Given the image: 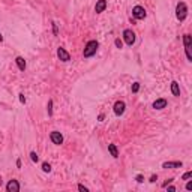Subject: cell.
Wrapping results in <instances>:
<instances>
[{
  "mask_svg": "<svg viewBox=\"0 0 192 192\" xmlns=\"http://www.w3.org/2000/svg\"><path fill=\"white\" fill-rule=\"evenodd\" d=\"M132 15H134L135 20H144V18L147 17V12H146V9H144L143 6L137 5V6L132 8Z\"/></svg>",
  "mask_w": 192,
  "mask_h": 192,
  "instance_id": "obj_4",
  "label": "cell"
},
{
  "mask_svg": "<svg viewBox=\"0 0 192 192\" xmlns=\"http://www.w3.org/2000/svg\"><path fill=\"white\" fill-rule=\"evenodd\" d=\"M114 45L117 47V48H122V47H123V41H122L120 38H117V39L114 41Z\"/></svg>",
  "mask_w": 192,
  "mask_h": 192,
  "instance_id": "obj_20",
  "label": "cell"
},
{
  "mask_svg": "<svg viewBox=\"0 0 192 192\" xmlns=\"http://www.w3.org/2000/svg\"><path fill=\"white\" fill-rule=\"evenodd\" d=\"M20 189H21V186H20L18 180H15V179L9 180L8 185H6V191L8 192H20Z\"/></svg>",
  "mask_w": 192,
  "mask_h": 192,
  "instance_id": "obj_8",
  "label": "cell"
},
{
  "mask_svg": "<svg viewBox=\"0 0 192 192\" xmlns=\"http://www.w3.org/2000/svg\"><path fill=\"white\" fill-rule=\"evenodd\" d=\"M30 159H32V162H35V164H36V162L39 161V156H38V153H36V152H30Z\"/></svg>",
  "mask_w": 192,
  "mask_h": 192,
  "instance_id": "obj_17",
  "label": "cell"
},
{
  "mask_svg": "<svg viewBox=\"0 0 192 192\" xmlns=\"http://www.w3.org/2000/svg\"><path fill=\"white\" fill-rule=\"evenodd\" d=\"M135 180L138 182V183H143V182H144V177H143V174H137Z\"/></svg>",
  "mask_w": 192,
  "mask_h": 192,
  "instance_id": "obj_24",
  "label": "cell"
},
{
  "mask_svg": "<svg viewBox=\"0 0 192 192\" xmlns=\"http://www.w3.org/2000/svg\"><path fill=\"white\" fill-rule=\"evenodd\" d=\"M174 180V179H168V180L165 182V183H164V185H162V186H164V188H165V186H167V185H168V183H171V182Z\"/></svg>",
  "mask_w": 192,
  "mask_h": 192,
  "instance_id": "obj_30",
  "label": "cell"
},
{
  "mask_svg": "<svg viewBox=\"0 0 192 192\" xmlns=\"http://www.w3.org/2000/svg\"><path fill=\"white\" fill-rule=\"evenodd\" d=\"M98 47H99V44H98V41H89L87 44H86V47H84V51H83V56L84 57H92L96 54V51H98Z\"/></svg>",
  "mask_w": 192,
  "mask_h": 192,
  "instance_id": "obj_1",
  "label": "cell"
},
{
  "mask_svg": "<svg viewBox=\"0 0 192 192\" xmlns=\"http://www.w3.org/2000/svg\"><path fill=\"white\" fill-rule=\"evenodd\" d=\"M17 167L21 168V161H20V159H17Z\"/></svg>",
  "mask_w": 192,
  "mask_h": 192,
  "instance_id": "obj_31",
  "label": "cell"
},
{
  "mask_svg": "<svg viewBox=\"0 0 192 192\" xmlns=\"http://www.w3.org/2000/svg\"><path fill=\"white\" fill-rule=\"evenodd\" d=\"M123 41L126 42V45H134L135 44V33H134V30H131V29H126L123 30Z\"/></svg>",
  "mask_w": 192,
  "mask_h": 192,
  "instance_id": "obj_3",
  "label": "cell"
},
{
  "mask_svg": "<svg viewBox=\"0 0 192 192\" xmlns=\"http://www.w3.org/2000/svg\"><path fill=\"white\" fill-rule=\"evenodd\" d=\"M107 0H98L96 2V5H95V12L96 14H101V12H104L105 9H107Z\"/></svg>",
  "mask_w": 192,
  "mask_h": 192,
  "instance_id": "obj_11",
  "label": "cell"
},
{
  "mask_svg": "<svg viewBox=\"0 0 192 192\" xmlns=\"http://www.w3.org/2000/svg\"><path fill=\"white\" fill-rule=\"evenodd\" d=\"M57 57H59L63 63H66V62L71 60V54H69L63 47H59V48H57Z\"/></svg>",
  "mask_w": 192,
  "mask_h": 192,
  "instance_id": "obj_5",
  "label": "cell"
},
{
  "mask_svg": "<svg viewBox=\"0 0 192 192\" xmlns=\"http://www.w3.org/2000/svg\"><path fill=\"white\" fill-rule=\"evenodd\" d=\"M77 188H78V191H81V192H89V188H87V186H84V185H81V183H80Z\"/></svg>",
  "mask_w": 192,
  "mask_h": 192,
  "instance_id": "obj_23",
  "label": "cell"
},
{
  "mask_svg": "<svg viewBox=\"0 0 192 192\" xmlns=\"http://www.w3.org/2000/svg\"><path fill=\"white\" fill-rule=\"evenodd\" d=\"M18 96H20V102H21V104H26V96H24L23 93H20Z\"/></svg>",
  "mask_w": 192,
  "mask_h": 192,
  "instance_id": "obj_26",
  "label": "cell"
},
{
  "mask_svg": "<svg viewBox=\"0 0 192 192\" xmlns=\"http://www.w3.org/2000/svg\"><path fill=\"white\" fill-rule=\"evenodd\" d=\"M98 120H99V122H102V120H104V114H99V117H98Z\"/></svg>",
  "mask_w": 192,
  "mask_h": 192,
  "instance_id": "obj_32",
  "label": "cell"
},
{
  "mask_svg": "<svg viewBox=\"0 0 192 192\" xmlns=\"http://www.w3.org/2000/svg\"><path fill=\"white\" fill-rule=\"evenodd\" d=\"M186 17H188V6L185 2H179L176 6V18L179 21H185Z\"/></svg>",
  "mask_w": 192,
  "mask_h": 192,
  "instance_id": "obj_2",
  "label": "cell"
},
{
  "mask_svg": "<svg viewBox=\"0 0 192 192\" xmlns=\"http://www.w3.org/2000/svg\"><path fill=\"white\" fill-rule=\"evenodd\" d=\"M47 111H48V116H50V117L53 116V99H50L48 104H47Z\"/></svg>",
  "mask_w": 192,
  "mask_h": 192,
  "instance_id": "obj_16",
  "label": "cell"
},
{
  "mask_svg": "<svg viewBox=\"0 0 192 192\" xmlns=\"http://www.w3.org/2000/svg\"><path fill=\"white\" fill-rule=\"evenodd\" d=\"M186 189H188V191H192V182H188V183H186Z\"/></svg>",
  "mask_w": 192,
  "mask_h": 192,
  "instance_id": "obj_28",
  "label": "cell"
},
{
  "mask_svg": "<svg viewBox=\"0 0 192 192\" xmlns=\"http://www.w3.org/2000/svg\"><path fill=\"white\" fill-rule=\"evenodd\" d=\"M15 63H17V66H18L20 71H26V68H27V63H26L24 57H21V56H17V59H15Z\"/></svg>",
  "mask_w": 192,
  "mask_h": 192,
  "instance_id": "obj_12",
  "label": "cell"
},
{
  "mask_svg": "<svg viewBox=\"0 0 192 192\" xmlns=\"http://www.w3.org/2000/svg\"><path fill=\"white\" fill-rule=\"evenodd\" d=\"M183 45H185V48H191V45H192V36L189 33L183 35Z\"/></svg>",
  "mask_w": 192,
  "mask_h": 192,
  "instance_id": "obj_14",
  "label": "cell"
},
{
  "mask_svg": "<svg viewBox=\"0 0 192 192\" xmlns=\"http://www.w3.org/2000/svg\"><path fill=\"white\" fill-rule=\"evenodd\" d=\"M156 180H158V176H156V174H153V176L150 177V182H152V183H155Z\"/></svg>",
  "mask_w": 192,
  "mask_h": 192,
  "instance_id": "obj_27",
  "label": "cell"
},
{
  "mask_svg": "<svg viewBox=\"0 0 192 192\" xmlns=\"http://www.w3.org/2000/svg\"><path fill=\"white\" fill-rule=\"evenodd\" d=\"M53 32H54V35H59V29H57V24L56 23H53Z\"/></svg>",
  "mask_w": 192,
  "mask_h": 192,
  "instance_id": "obj_25",
  "label": "cell"
},
{
  "mask_svg": "<svg viewBox=\"0 0 192 192\" xmlns=\"http://www.w3.org/2000/svg\"><path fill=\"white\" fill-rule=\"evenodd\" d=\"M50 140L57 144V146H60V144H63V135L59 132V131H53L51 134H50Z\"/></svg>",
  "mask_w": 192,
  "mask_h": 192,
  "instance_id": "obj_9",
  "label": "cell"
},
{
  "mask_svg": "<svg viewBox=\"0 0 192 192\" xmlns=\"http://www.w3.org/2000/svg\"><path fill=\"white\" fill-rule=\"evenodd\" d=\"M183 167V162L180 161H167L162 164V168L164 170H173V168H182Z\"/></svg>",
  "mask_w": 192,
  "mask_h": 192,
  "instance_id": "obj_6",
  "label": "cell"
},
{
  "mask_svg": "<svg viewBox=\"0 0 192 192\" xmlns=\"http://www.w3.org/2000/svg\"><path fill=\"white\" fill-rule=\"evenodd\" d=\"M113 110H114V114H116V116H122V114L125 113V110H126V104H125L123 101H116Z\"/></svg>",
  "mask_w": 192,
  "mask_h": 192,
  "instance_id": "obj_7",
  "label": "cell"
},
{
  "mask_svg": "<svg viewBox=\"0 0 192 192\" xmlns=\"http://www.w3.org/2000/svg\"><path fill=\"white\" fill-rule=\"evenodd\" d=\"M165 188H167L168 191H171V192H174V191H176V188H174V186H168V185H167Z\"/></svg>",
  "mask_w": 192,
  "mask_h": 192,
  "instance_id": "obj_29",
  "label": "cell"
},
{
  "mask_svg": "<svg viewBox=\"0 0 192 192\" xmlns=\"http://www.w3.org/2000/svg\"><path fill=\"white\" fill-rule=\"evenodd\" d=\"M131 90H132V93H137V92L140 90V83H134L132 87H131Z\"/></svg>",
  "mask_w": 192,
  "mask_h": 192,
  "instance_id": "obj_21",
  "label": "cell"
},
{
  "mask_svg": "<svg viewBox=\"0 0 192 192\" xmlns=\"http://www.w3.org/2000/svg\"><path fill=\"white\" fill-rule=\"evenodd\" d=\"M42 171H44V173H50V171H51V165H50L48 162H44V164H42Z\"/></svg>",
  "mask_w": 192,
  "mask_h": 192,
  "instance_id": "obj_18",
  "label": "cell"
},
{
  "mask_svg": "<svg viewBox=\"0 0 192 192\" xmlns=\"http://www.w3.org/2000/svg\"><path fill=\"white\" fill-rule=\"evenodd\" d=\"M167 105H168V102L165 98H159L156 101L152 104V107L155 108V110H164V108H167Z\"/></svg>",
  "mask_w": 192,
  "mask_h": 192,
  "instance_id": "obj_10",
  "label": "cell"
},
{
  "mask_svg": "<svg viewBox=\"0 0 192 192\" xmlns=\"http://www.w3.org/2000/svg\"><path fill=\"white\" fill-rule=\"evenodd\" d=\"M192 177V171H188V173H185L183 176H182V180H189Z\"/></svg>",
  "mask_w": 192,
  "mask_h": 192,
  "instance_id": "obj_19",
  "label": "cell"
},
{
  "mask_svg": "<svg viewBox=\"0 0 192 192\" xmlns=\"http://www.w3.org/2000/svg\"><path fill=\"white\" fill-rule=\"evenodd\" d=\"M171 93L174 96H180V86L177 81H171Z\"/></svg>",
  "mask_w": 192,
  "mask_h": 192,
  "instance_id": "obj_13",
  "label": "cell"
},
{
  "mask_svg": "<svg viewBox=\"0 0 192 192\" xmlns=\"http://www.w3.org/2000/svg\"><path fill=\"white\" fill-rule=\"evenodd\" d=\"M108 152L111 153L113 158H119V150H117V146H116V144H113V143L108 144Z\"/></svg>",
  "mask_w": 192,
  "mask_h": 192,
  "instance_id": "obj_15",
  "label": "cell"
},
{
  "mask_svg": "<svg viewBox=\"0 0 192 192\" xmlns=\"http://www.w3.org/2000/svg\"><path fill=\"white\" fill-rule=\"evenodd\" d=\"M2 41H3V36H2V33H0V42H2Z\"/></svg>",
  "mask_w": 192,
  "mask_h": 192,
  "instance_id": "obj_33",
  "label": "cell"
},
{
  "mask_svg": "<svg viewBox=\"0 0 192 192\" xmlns=\"http://www.w3.org/2000/svg\"><path fill=\"white\" fill-rule=\"evenodd\" d=\"M185 53H186V57H188V60L192 62V54H191V48H185Z\"/></svg>",
  "mask_w": 192,
  "mask_h": 192,
  "instance_id": "obj_22",
  "label": "cell"
}]
</instances>
